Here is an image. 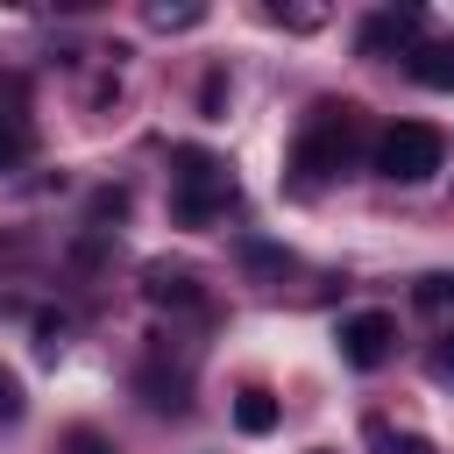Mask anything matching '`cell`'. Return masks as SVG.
Segmentation results:
<instances>
[{"label": "cell", "instance_id": "obj_11", "mask_svg": "<svg viewBox=\"0 0 454 454\" xmlns=\"http://www.w3.org/2000/svg\"><path fill=\"white\" fill-rule=\"evenodd\" d=\"M142 390H149V411H184V376L142 369Z\"/></svg>", "mask_w": 454, "mask_h": 454}, {"label": "cell", "instance_id": "obj_7", "mask_svg": "<svg viewBox=\"0 0 454 454\" xmlns=\"http://www.w3.org/2000/svg\"><path fill=\"white\" fill-rule=\"evenodd\" d=\"M142 298L149 305H199V270L192 262H149L142 270Z\"/></svg>", "mask_w": 454, "mask_h": 454}, {"label": "cell", "instance_id": "obj_10", "mask_svg": "<svg viewBox=\"0 0 454 454\" xmlns=\"http://www.w3.org/2000/svg\"><path fill=\"white\" fill-rule=\"evenodd\" d=\"M234 426H241V433H270V426H277V397H270V390H241V397H234Z\"/></svg>", "mask_w": 454, "mask_h": 454}, {"label": "cell", "instance_id": "obj_19", "mask_svg": "<svg viewBox=\"0 0 454 454\" xmlns=\"http://www.w3.org/2000/svg\"><path fill=\"white\" fill-rule=\"evenodd\" d=\"M220 92H227V78H220V71H213V78H206V92H199V106H206V121H213V114H220Z\"/></svg>", "mask_w": 454, "mask_h": 454}, {"label": "cell", "instance_id": "obj_6", "mask_svg": "<svg viewBox=\"0 0 454 454\" xmlns=\"http://www.w3.org/2000/svg\"><path fill=\"white\" fill-rule=\"evenodd\" d=\"M28 149H35V128L21 106V78H0V170L28 163Z\"/></svg>", "mask_w": 454, "mask_h": 454}, {"label": "cell", "instance_id": "obj_20", "mask_svg": "<svg viewBox=\"0 0 454 454\" xmlns=\"http://www.w3.org/2000/svg\"><path fill=\"white\" fill-rule=\"evenodd\" d=\"M319 454H326V447H319Z\"/></svg>", "mask_w": 454, "mask_h": 454}, {"label": "cell", "instance_id": "obj_1", "mask_svg": "<svg viewBox=\"0 0 454 454\" xmlns=\"http://www.w3.org/2000/svg\"><path fill=\"white\" fill-rule=\"evenodd\" d=\"M234 199H241V184H234L227 156H213L199 142L170 149V213H177V227H213V220L234 213Z\"/></svg>", "mask_w": 454, "mask_h": 454}, {"label": "cell", "instance_id": "obj_17", "mask_svg": "<svg viewBox=\"0 0 454 454\" xmlns=\"http://www.w3.org/2000/svg\"><path fill=\"white\" fill-rule=\"evenodd\" d=\"M64 454H114V447H106V440H99V433H92V426H78V433H71V440H64Z\"/></svg>", "mask_w": 454, "mask_h": 454}, {"label": "cell", "instance_id": "obj_5", "mask_svg": "<svg viewBox=\"0 0 454 454\" xmlns=\"http://www.w3.org/2000/svg\"><path fill=\"white\" fill-rule=\"evenodd\" d=\"M419 35H426V14H419V7H383V14L362 21L355 50H362V57H411Z\"/></svg>", "mask_w": 454, "mask_h": 454}, {"label": "cell", "instance_id": "obj_18", "mask_svg": "<svg viewBox=\"0 0 454 454\" xmlns=\"http://www.w3.org/2000/svg\"><path fill=\"white\" fill-rule=\"evenodd\" d=\"M270 14H277V7H270ZM277 21H284V28H319V7H291V14H277Z\"/></svg>", "mask_w": 454, "mask_h": 454}, {"label": "cell", "instance_id": "obj_13", "mask_svg": "<svg viewBox=\"0 0 454 454\" xmlns=\"http://www.w3.org/2000/svg\"><path fill=\"white\" fill-rule=\"evenodd\" d=\"M21 411H28V397H21V376H14L7 362H0V426H14Z\"/></svg>", "mask_w": 454, "mask_h": 454}, {"label": "cell", "instance_id": "obj_9", "mask_svg": "<svg viewBox=\"0 0 454 454\" xmlns=\"http://www.w3.org/2000/svg\"><path fill=\"white\" fill-rule=\"evenodd\" d=\"M362 440H369V454H433L419 433H397L390 419H362Z\"/></svg>", "mask_w": 454, "mask_h": 454}, {"label": "cell", "instance_id": "obj_3", "mask_svg": "<svg viewBox=\"0 0 454 454\" xmlns=\"http://www.w3.org/2000/svg\"><path fill=\"white\" fill-rule=\"evenodd\" d=\"M440 163H447V135L433 121H390L376 135V177L390 184H426Z\"/></svg>", "mask_w": 454, "mask_h": 454}, {"label": "cell", "instance_id": "obj_14", "mask_svg": "<svg viewBox=\"0 0 454 454\" xmlns=\"http://www.w3.org/2000/svg\"><path fill=\"white\" fill-rule=\"evenodd\" d=\"M426 369H433V383H454V326L426 348Z\"/></svg>", "mask_w": 454, "mask_h": 454}, {"label": "cell", "instance_id": "obj_16", "mask_svg": "<svg viewBox=\"0 0 454 454\" xmlns=\"http://www.w3.org/2000/svg\"><path fill=\"white\" fill-rule=\"evenodd\" d=\"M199 14H206V7H156V14H149V21H156V28H192V21H199Z\"/></svg>", "mask_w": 454, "mask_h": 454}, {"label": "cell", "instance_id": "obj_8", "mask_svg": "<svg viewBox=\"0 0 454 454\" xmlns=\"http://www.w3.org/2000/svg\"><path fill=\"white\" fill-rule=\"evenodd\" d=\"M411 78H419L426 92H454V35L419 43V50H411Z\"/></svg>", "mask_w": 454, "mask_h": 454}, {"label": "cell", "instance_id": "obj_2", "mask_svg": "<svg viewBox=\"0 0 454 454\" xmlns=\"http://www.w3.org/2000/svg\"><path fill=\"white\" fill-rule=\"evenodd\" d=\"M355 135H362L355 106H340V99H319V106H312V121L298 128V149H291V170H298V184H326L333 170H348V156H355Z\"/></svg>", "mask_w": 454, "mask_h": 454}, {"label": "cell", "instance_id": "obj_4", "mask_svg": "<svg viewBox=\"0 0 454 454\" xmlns=\"http://www.w3.org/2000/svg\"><path fill=\"white\" fill-rule=\"evenodd\" d=\"M333 340H340V362L348 369H383L390 348H397V319L390 312H348Z\"/></svg>", "mask_w": 454, "mask_h": 454}, {"label": "cell", "instance_id": "obj_15", "mask_svg": "<svg viewBox=\"0 0 454 454\" xmlns=\"http://www.w3.org/2000/svg\"><path fill=\"white\" fill-rule=\"evenodd\" d=\"M35 348H43L50 362L64 355V319H57V312H43V319H35Z\"/></svg>", "mask_w": 454, "mask_h": 454}, {"label": "cell", "instance_id": "obj_12", "mask_svg": "<svg viewBox=\"0 0 454 454\" xmlns=\"http://www.w3.org/2000/svg\"><path fill=\"white\" fill-rule=\"evenodd\" d=\"M426 312H440V305H454V270H433V277H419V291H411Z\"/></svg>", "mask_w": 454, "mask_h": 454}]
</instances>
